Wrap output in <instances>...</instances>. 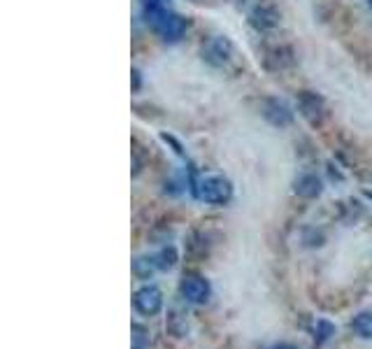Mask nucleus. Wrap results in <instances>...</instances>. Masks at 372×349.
<instances>
[{
    "instance_id": "f257e3e1",
    "label": "nucleus",
    "mask_w": 372,
    "mask_h": 349,
    "mask_svg": "<svg viewBox=\"0 0 372 349\" xmlns=\"http://www.w3.org/2000/svg\"><path fill=\"white\" fill-rule=\"evenodd\" d=\"M193 189H196V196L200 200H205V203H214V205L228 203L230 193H233L230 182L223 180V177H205V180H200Z\"/></svg>"
},
{
    "instance_id": "f03ea898",
    "label": "nucleus",
    "mask_w": 372,
    "mask_h": 349,
    "mask_svg": "<svg viewBox=\"0 0 372 349\" xmlns=\"http://www.w3.org/2000/svg\"><path fill=\"white\" fill-rule=\"evenodd\" d=\"M298 110L312 126H319V123L323 121V112H326L323 110V100L312 91L298 93Z\"/></svg>"
},
{
    "instance_id": "7ed1b4c3",
    "label": "nucleus",
    "mask_w": 372,
    "mask_h": 349,
    "mask_svg": "<svg viewBox=\"0 0 372 349\" xmlns=\"http://www.w3.org/2000/svg\"><path fill=\"white\" fill-rule=\"evenodd\" d=\"M135 307H138V312H142L147 317L161 312V307H163L161 291H158L156 287H142L138 293H135Z\"/></svg>"
},
{
    "instance_id": "20e7f679",
    "label": "nucleus",
    "mask_w": 372,
    "mask_h": 349,
    "mask_svg": "<svg viewBox=\"0 0 372 349\" xmlns=\"http://www.w3.org/2000/svg\"><path fill=\"white\" fill-rule=\"evenodd\" d=\"M153 26H156L158 35L165 40H179L186 31V21L179 14H168V12H163Z\"/></svg>"
},
{
    "instance_id": "39448f33",
    "label": "nucleus",
    "mask_w": 372,
    "mask_h": 349,
    "mask_svg": "<svg viewBox=\"0 0 372 349\" xmlns=\"http://www.w3.org/2000/svg\"><path fill=\"white\" fill-rule=\"evenodd\" d=\"M182 296L188 300V303H205L210 298V284L203 277L188 275L182 280Z\"/></svg>"
},
{
    "instance_id": "423d86ee",
    "label": "nucleus",
    "mask_w": 372,
    "mask_h": 349,
    "mask_svg": "<svg viewBox=\"0 0 372 349\" xmlns=\"http://www.w3.org/2000/svg\"><path fill=\"white\" fill-rule=\"evenodd\" d=\"M230 49H233V47H230L226 38H212L210 43L203 47V58L208 63H212V66H223L230 56Z\"/></svg>"
},
{
    "instance_id": "0eeeda50",
    "label": "nucleus",
    "mask_w": 372,
    "mask_h": 349,
    "mask_svg": "<svg viewBox=\"0 0 372 349\" xmlns=\"http://www.w3.org/2000/svg\"><path fill=\"white\" fill-rule=\"evenodd\" d=\"M263 117L268 119L273 126H288L293 121V115L291 110L286 108L282 100H265L263 103Z\"/></svg>"
},
{
    "instance_id": "6e6552de",
    "label": "nucleus",
    "mask_w": 372,
    "mask_h": 349,
    "mask_svg": "<svg viewBox=\"0 0 372 349\" xmlns=\"http://www.w3.org/2000/svg\"><path fill=\"white\" fill-rule=\"evenodd\" d=\"M249 23L256 31H270V28H275L277 23H280V14H277L273 8L261 5V8H256L249 14Z\"/></svg>"
},
{
    "instance_id": "1a4fd4ad",
    "label": "nucleus",
    "mask_w": 372,
    "mask_h": 349,
    "mask_svg": "<svg viewBox=\"0 0 372 349\" xmlns=\"http://www.w3.org/2000/svg\"><path fill=\"white\" fill-rule=\"evenodd\" d=\"M296 193L300 198H317L321 193V180L317 175H303L296 182Z\"/></svg>"
},
{
    "instance_id": "9d476101",
    "label": "nucleus",
    "mask_w": 372,
    "mask_h": 349,
    "mask_svg": "<svg viewBox=\"0 0 372 349\" xmlns=\"http://www.w3.org/2000/svg\"><path fill=\"white\" fill-rule=\"evenodd\" d=\"M265 63H268V68H273V70H282V68L291 66V63H293L291 49H286V47H280V49L270 51L268 58H265Z\"/></svg>"
},
{
    "instance_id": "9b49d317",
    "label": "nucleus",
    "mask_w": 372,
    "mask_h": 349,
    "mask_svg": "<svg viewBox=\"0 0 372 349\" xmlns=\"http://www.w3.org/2000/svg\"><path fill=\"white\" fill-rule=\"evenodd\" d=\"M354 330L361 338H372V312H363V315L354 319Z\"/></svg>"
},
{
    "instance_id": "f8f14e48",
    "label": "nucleus",
    "mask_w": 372,
    "mask_h": 349,
    "mask_svg": "<svg viewBox=\"0 0 372 349\" xmlns=\"http://www.w3.org/2000/svg\"><path fill=\"white\" fill-rule=\"evenodd\" d=\"M131 338H133V342H131V347L133 349H147L149 347V330H147L145 326H140V324H135V326L131 328Z\"/></svg>"
},
{
    "instance_id": "ddd939ff",
    "label": "nucleus",
    "mask_w": 372,
    "mask_h": 349,
    "mask_svg": "<svg viewBox=\"0 0 372 349\" xmlns=\"http://www.w3.org/2000/svg\"><path fill=\"white\" fill-rule=\"evenodd\" d=\"M319 328H321V333H319V342H323L330 333H333V326H330V324H326V322L319 324Z\"/></svg>"
},
{
    "instance_id": "4468645a",
    "label": "nucleus",
    "mask_w": 372,
    "mask_h": 349,
    "mask_svg": "<svg viewBox=\"0 0 372 349\" xmlns=\"http://www.w3.org/2000/svg\"><path fill=\"white\" fill-rule=\"evenodd\" d=\"M277 349H296V347H291V345H280Z\"/></svg>"
},
{
    "instance_id": "2eb2a0df",
    "label": "nucleus",
    "mask_w": 372,
    "mask_h": 349,
    "mask_svg": "<svg viewBox=\"0 0 372 349\" xmlns=\"http://www.w3.org/2000/svg\"><path fill=\"white\" fill-rule=\"evenodd\" d=\"M368 3H370V8H372V0H368Z\"/></svg>"
}]
</instances>
